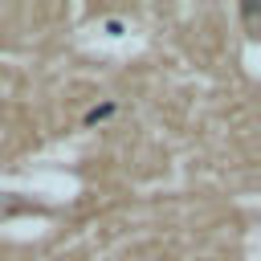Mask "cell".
<instances>
[{"label":"cell","mask_w":261,"mask_h":261,"mask_svg":"<svg viewBox=\"0 0 261 261\" xmlns=\"http://www.w3.org/2000/svg\"><path fill=\"white\" fill-rule=\"evenodd\" d=\"M94 33H98V41H110V45H118V41H126V37L135 33V24H130L126 16H118V12H110V16H102V20L94 24Z\"/></svg>","instance_id":"obj_1"},{"label":"cell","mask_w":261,"mask_h":261,"mask_svg":"<svg viewBox=\"0 0 261 261\" xmlns=\"http://www.w3.org/2000/svg\"><path fill=\"white\" fill-rule=\"evenodd\" d=\"M110 114H114V102H106V106H94V110L86 114V122H106Z\"/></svg>","instance_id":"obj_2"}]
</instances>
